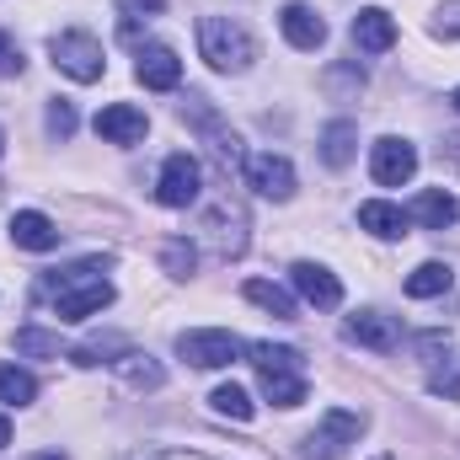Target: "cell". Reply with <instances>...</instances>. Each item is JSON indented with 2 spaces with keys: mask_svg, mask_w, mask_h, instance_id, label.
I'll return each instance as SVG.
<instances>
[{
  "mask_svg": "<svg viewBox=\"0 0 460 460\" xmlns=\"http://www.w3.org/2000/svg\"><path fill=\"white\" fill-rule=\"evenodd\" d=\"M38 295L54 305L59 322H86V316L108 311V305H113L108 257H86V262H75V268H65V273H49Z\"/></svg>",
  "mask_w": 460,
  "mask_h": 460,
  "instance_id": "cell-1",
  "label": "cell"
},
{
  "mask_svg": "<svg viewBox=\"0 0 460 460\" xmlns=\"http://www.w3.org/2000/svg\"><path fill=\"white\" fill-rule=\"evenodd\" d=\"M199 54L209 59V70L241 75V70H252L257 43H252V32H246L235 16H204V22H199Z\"/></svg>",
  "mask_w": 460,
  "mask_h": 460,
  "instance_id": "cell-2",
  "label": "cell"
},
{
  "mask_svg": "<svg viewBox=\"0 0 460 460\" xmlns=\"http://www.w3.org/2000/svg\"><path fill=\"white\" fill-rule=\"evenodd\" d=\"M49 54H54V65H59L70 81H81V86L102 81V70H108V59H102V43H97L92 32H59V38L49 43Z\"/></svg>",
  "mask_w": 460,
  "mask_h": 460,
  "instance_id": "cell-3",
  "label": "cell"
},
{
  "mask_svg": "<svg viewBox=\"0 0 460 460\" xmlns=\"http://www.w3.org/2000/svg\"><path fill=\"white\" fill-rule=\"evenodd\" d=\"M177 353H182L193 369H226V364H235V358L246 353V343H241L235 332H226V327H199V332H182V338H177Z\"/></svg>",
  "mask_w": 460,
  "mask_h": 460,
  "instance_id": "cell-4",
  "label": "cell"
},
{
  "mask_svg": "<svg viewBox=\"0 0 460 460\" xmlns=\"http://www.w3.org/2000/svg\"><path fill=\"white\" fill-rule=\"evenodd\" d=\"M412 172H418V150H412L407 139L385 134V139L369 145V177H375L380 188H402V182H412Z\"/></svg>",
  "mask_w": 460,
  "mask_h": 460,
  "instance_id": "cell-5",
  "label": "cell"
},
{
  "mask_svg": "<svg viewBox=\"0 0 460 460\" xmlns=\"http://www.w3.org/2000/svg\"><path fill=\"white\" fill-rule=\"evenodd\" d=\"M199 182H204L199 161H193L188 150H177V155H166V166H161V177H155V199H161L166 209H188V204L199 199Z\"/></svg>",
  "mask_w": 460,
  "mask_h": 460,
  "instance_id": "cell-6",
  "label": "cell"
},
{
  "mask_svg": "<svg viewBox=\"0 0 460 460\" xmlns=\"http://www.w3.org/2000/svg\"><path fill=\"white\" fill-rule=\"evenodd\" d=\"M358 434H364V412H348V407L322 412V423L311 434V460H338L348 445H358Z\"/></svg>",
  "mask_w": 460,
  "mask_h": 460,
  "instance_id": "cell-7",
  "label": "cell"
},
{
  "mask_svg": "<svg viewBox=\"0 0 460 460\" xmlns=\"http://www.w3.org/2000/svg\"><path fill=\"white\" fill-rule=\"evenodd\" d=\"M182 118H193V128L209 139V150L220 155V166L226 172H235V166H246V150H241V139H235V128L230 123H220L215 118V108H204V97H188V108H182Z\"/></svg>",
  "mask_w": 460,
  "mask_h": 460,
  "instance_id": "cell-8",
  "label": "cell"
},
{
  "mask_svg": "<svg viewBox=\"0 0 460 460\" xmlns=\"http://www.w3.org/2000/svg\"><path fill=\"white\" fill-rule=\"evenodd\" d=\"M246 188H257L262 199H273V204H284L289 193H295V166L284 161V155H273V150H257V155H246Z\"/></svg>",
  "mask_w": 460,
  "mask_h": 460,
  "instance_id": "cell-9",
  "label": "cell"
},
{
  "mask_svg": "<svg viewBox=\"0 0 460 460\" xmlns=\"http://www.w3.org/2000/svg\"><path fill=\"white\" fill-rule=\"evenodd\" d=\"M289 284H295V295L311 300L316 311H338V305H343V284H338V273L322 268V262H295V268H289Z\"/></svg>",
  "mask_w": 460,
  "mask_h": 460,
  "instance_id": "cell-10",
  "label": "cell"
},
{
  "mask_svg": "<svg viewBox=\"0 0 460 460\" xmlns=\"http://www.w3.org/2000/svg\"><path fill=\"white\" fill-rule=\"evenodd\" d=\"M134 75H139V86H150V92H177V86H182V59H177L166 43H145Z\"/></svg>",
  "mask_w": 460,
  "mask_h": 460,
  "instance_id": "cell-11",
  "label": "cell"
},
{
  "mask_svg": "<svg viewBox=\"0 0 460 460\" xmlns=\"http://www.w3.org/2000/svg\"><path fill=\"white\" fill-rule=\"evenodd\" d=\"M97 134H102L108 145H139V139L150 134V118L139 113V108H128V102H113V108L97 113Z\"/></svg>",
  "mask_w": 460,
  "mask_h": 460,
  "instance_id": "cell-12",
  "label": "cell"
},
{
  "mask_svg": "<svg viewBox=\"0 0 460 460\" xmlns=\"http://www.w3.org/2000/svg\"><path fill=\"white\" fill-rule=\"evenodd\" d=\"M279 27H284V38H289L295 49H305V54H316V49L327 43V22H322L311 5H300V0L279 11Z\"/></svg>",
  "mask_w": 460,
  "mask_h": 460,
  "instance_id": "cell-13",
  "label": "cell"
},
{
  "mask_svg": "<svg viewBox=\"0 0 460 460\" xmlns=\"http://www.w3.org/2000/svg\"><path fill=\"white\" fill-rule=\"evenodd\" d=\"M412 220L423 230H450L460 220V199L450 193V188H423L418 199H412V209H407Z\"/></svg>",
  "mask_w": 460,
  "mask_h": 460,
  "instance_id": "cell-14",
  "label": "cell"
},
{
  "mask_svg": "<svg viewBox=\"0 0 460 460\" xmlns=\"http://www.w3.org/2000/svg\"><path fill=\"white\" fill-rule=\"evenodd\" d=\"M11 241L27 246V252H54L59 246V226L49 215H38V209H16L11 215Z\"/></svg>",
  "mask_w": 460,
  "mask_h": 460,
  "instance_id": "cell-15",
  "label": "cell"
},
{
  "mask_svg": "<svg viewBox=\"0 0 460 460\" xmlns=\"http://www.w3.org/2000/svg\"><path fill=\"white\" fill-rule=\"evenodd\" d=\"M358 226L369 230V235H380V241H396V235H407V226H412V215H407L402 204L369 199V204H358Z\"/></svg>",
  "mask_w": 460,
  "mask_h": 460,
  "instance_id": "cell-16",
  "label": "cell"
},
{
  "mask_svg": "<svg viewBox=\"0 0 460 460\" xmlns=\"http://www.w3.org/2000/svg\"><path fill=\"white\" fill-rule=\"evenodd\" d=\"M353 43L369 49V54H385V49L396 43V22H391V11H380V5L358 11V16H353Z\"/></svg>",
  "mask_w": 460,
  "mask_h": 460,
  "instance_id": "cell-17",
  "label": "cell"
},
{
  "mask_svg": "<svg viewBox=\"0 0 460 460\" xmlns=\"http://www.w3.org/2000/svg\"><path fill=\"white\" fill-rule=\"evenodd\" d=\"M348 338L364 343V348H375V353H391V348H396V322L380 316V311H364V316L348 322Z\"/></svg>",
  "mask_w": 460,
  "mask_h": 460,
  "instance_id": "cell-18",
  "label": "cell"
},
{
  "mask_svg": "<svg viewBox=\"0 0 460 460\" xmlns=\"http://www.w3.org/2000/svg\"><path fill=\"white\" fill-rule=\"evenodd\" d=\"M353 155H358V123H348V118L327 123L322 128V161L327 166H348Z\"/></svg>",
  "mask_w": 460,
  "mask_h": 460,
  "instance_id": "cell-19",
  "label": "cell"
},
{
  "mask_svg": "<svg viewBox=\"0 0 460 460\" xmlns=\"http://www.w3.org/2000/svg\"><path fill=\"white\" fill-rule=\"evenodd\" d=\"M450 284H456V268H450V262H423V268L407 273V295H412V300L450 295Z\"/></svg>",
  "mask_w": 460,
  "mask_h": 460,
  "instance_id": "cell-20",
  "label": "cell"
},
{
  "mask_svg": "<svg viewBox=\"0 0 460 460\" xmlns=\"http://www.w3.org/2000/svg\"><path fill=\"white\" fill-rule=\"evenodd\" d=\"M262 396L273 407H300L305 402V375L300 369H262Z\"/></svg>",
  "mask_w": 460,
  "mask_h": 460,
  "instance_id": "cell-21",
  "label": "cell"
},
{
  "mask_svg": "<svg viewBox=\"0 0 460 460\" xmlns=\"http://www.w3.org/2000/svg\"><path fill=\"white\" fill-rule=\"evenodd\" d=\"M252 305H262L268 316H279V322H295V295L289 289H279V284H268V279H246V289H241Z\"/></svg>",
  "mask_w": 460,
  "mask_h": 460,
  "instance_id": "cell-22",
  "label": "cell"
},
{
  "mask_svg": "<svg viewBox=\"0 0 460 460\" xmlns=\"http://www.w3.org/2000/svg\"><path fill=\"white\" fill-rule=\"evenodd\" d=\"M118 375H123V380H128L134 391H155V385L166 380V369H161V364H155L150 353H134V348H128V353L118 358Z\"/></svg>",
  "mask_w": 460,
  "mask_h": 460,
  "instance_id": "cell-23",
  "label": "cell"
},
{
  "mask_svg": "<svg viewBox=\"0 0 460 460\" xmlns=\"http://www.w3.org/2000/svg\"><path fill=\"white\" fill-rule=\"evenodd\" d=\"M0 402H5V407L38 402V380H32L27 369H16V364H0Z\"/></svg>",
  "mask_w": 460,
  "mask_h": 460,
  "instance_id": "cell-24",
  "label": "cell"
},
{
  "mask_svg": "<svg viewBox=\"0 0 460 460\" xmlns=\"http://www.w3.org/2000/svg\"><path fill=\"white\" fill-rule=\"evenodd\" d=\"M246 353H252L257 369H305L300 348H289V343H246Z\"/></svg>",
  "mask_w": 460,
  "mask_h": 460,
  "instance_id": "cell-25",
  "label": "cell"
},
{
  "mask_svg": "<svg viewBox=\"0 0 460 460\" xmlns=\"http://www.w3.org/2000/svg\"><path fill=\"white\" fill-rule=\"evenodd\" d=\"M209 407H215L220 418H235V423H252V412H257L241 385H215V391H209Z\"/></svg>",
  "mask_w": 460,
  "mask_h": 460,
  "instance_id": "cell-26",
  "label": "cell"
},
{
  "mask_svg": "<svg viewBox=\"0 0 460 460\" xmlns=\"http://www.w3.org/2000/svg\"><path fill=\"white\" fill-rule=\"evenodd\" d=\"M128 353V338H92V343H81L70 358L81 364V369H92V364H118Z\"/></svg>",
  "mask_w": 460,
  "mask_h": 460,
  "instance_id": "cell-27",
  "label": "cell"
},
{
  "mask_svg": "<svg viewBox=\"0 0 460 460\" xmlns=\"http://www.w3.org/2000/svg\"><path fill=\"white\" fill-rule=\"evenodd\" d=\"M161 262H166V273H172V279H188V273H193V262H199V252L177 235V241H166V246H161Z\"/></svg>",
  "mask_w": 460,
  "mask_h": 460,
  "instance_id": "cell-28",
  "label": "cell"
},
{
  "mask_svg": "<svg viewBox=\"0 0 460 460\" xmlns=\"http://www.w3.org/2000/svg\"><path fill=\"white\" fill-rule=\"evenodd\" d=\"M16 353H32V358H59V338H54V332H38V327H22V332H16Z\"/></svg>",
  "mask_w": 460,
  "mask_h": 460,
  "instance_id": "cell-29",
  "label": "cell"
},
{
  "mask_svg": "<svg viewBox=\"0 0 460 460\" xmlns=\"http://www.w3.org/2000/svg\"><path fill=\"white\" fill-rule=\"evenodd\" d=\"M429 391H434V396H445V402H456V396H460V358L439 364V369L429 375Z\"/></svg>",
  "mask_w": 460,
  "mask_h": 460,
  "instance_id": "cell-30",
  "label": "cell"
},
{
  "mask_svg": "<svg viewBox=\"0 0 460 460\" xmlns=\"http://www.w3.org/2000/svg\"><path fill=\"white\" fill-rule=\"evenodd\" d=\"M49 134H54V139H70V134H75V108H70L65 97L49 102Z\"/></svg>",
  "mask_w": 460,
  "mask_h": 460,
  "instance_id": "cell-31",
  "label": "cell"
},
{
  "mask_svg": "<svg viewBox=\"0 0 460 460\" xmlns=\"http://www.w3.org/2000/svg\"><path fill=\"white\" fill-rule=\"evenodd\" d=\"M434 32H439V38H460V0H445V5L434 11Z\"/></svg>",
  "mask_w": 460,
  "mask_h": 460,
  "instance_id": "cell-32",
  "label": "cell"
},
{
  "mask_svg": "<svg viewBox=\"0 0 460 460\" xmlns=\"http://www.w3.org/2000/svg\"><path fill=\"white\" fill-rule=\"evenodd\" d=\"M0 75H22V49L11 32H0Z\"/></svg>",
  "mask_w": 460,
  "mask_h": 460,
  "instance_id": "cell-33",
  "label": "cell"
},
{
  "mask_svg": "<svg viewBox=\"0 0 460 460\" xmlns=\"http://www.w3.org/2000/svg\"><path fill=\"white\" fill-rule=\"evenodd\" d=\"M327 86H364V70H327Z\"/></svg>",
  "mask_w": 460,
  "mask_h": 460,
  "instance_id": "cell-34",
  "label": "cell"
},
{
  "mask_svg": "<svg viewBox=\"0 0 460 460\" xmlns=\"http://www.w3.org/2000/svg\"><path fill=\"white\" fill-rule=\"evenodd\" d=\"M139 460H209V456H199V450H150Z\"/></svg>",
  "mask_w": 460,
  "mask_h": 460,
  "instance_id": "cell-35",
  "label": "cell"
},
{
  "mask_svg": "<svg viewBox=\"0 0 460 460\" xmlns=\"http://www.w3.org/2000/svg\"><path fill=\"white\" fill-rule=\"evenodd\" d=\"M166 0H128V11H161Z\"/></svg>",
  "mask_w": 460,
  "mask_h": 460,
  "instance_id": "cell-36",
  "label": "cell"
},
{
  "mask_svg": "<svg viewBox=\"0 0 460 460\" xmlns=\"http://www.w3.org/2000/svg\"><path fill=\"white\" fill-rule=\"evenodd\" d=\"M11 445V423H5V412H0V450Z\"/></svg>",
  "mask_w": 460,
  "mask_h": 460,
  "instance_id": "cell-37",
  "label": "cell"
},
{
  "mask_svg": "<svg viewBox=\"0 0 460 460\" xmlns=\"http://www.w3.org/2000/svg\"><path fill=\"white\" fill-rule=\"evenodd\" d=\"M450 102H456V113H460V86H456V97H450Z\"/></svg>",
  "mask_w": 460,
  "mask_h": 460,
  "instance_id": "cell-38",
  "label": "cell"
},
{
  "mask_svg": "<svg viewBox=\"0 0 460 460\" xmlns=\"http://www.w3.org/2000/svg\"><path fill=\"white\" fill-rule=\"evenodd\" d=\"M38 460H65V456H38Z\"/></svg>",
  "mask_w": 460,
  "mask_h": 460,
  "instance_id": "cell-39",
  "label": "cell"
},
{
  "mask_svg": "<svg viewBox=\"0 0 460 460\" xmlns=\"http://www.w3.org/2000/svg\"><path fill=\"white\" fill-rule=\"evenodd\" d=\"M0 150H5V134H0Z\"/></svg>",
  "mask_w": 460,
  "mask_h": 460,
  "instance_id": "cell-40",
  "label": "cell"
},
{
  "mask_svg": "<svg viewBox=\"0 0 460 460\" xmlns=\"http://www.w3.org/2000/svg\"><path fill=\"white\" fill-rule=\"evenodd\" d=\"M380 460H391V456H380Z\"/></svg>",
  "mask_w": 460,
  "mask_h": 460,
  "instance_id": "cell-41",
  "label": "cell"
}]
</instances>
